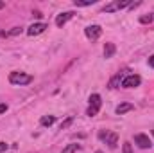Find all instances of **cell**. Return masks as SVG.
<instances>
[{"mask_svg": "<svg viewBox=\"0 0 154 153\" xmlns=\"http://www.w3.org/2000/svg\"><path fill=\"white\" fill-rule=\"evenodd\" d=\"M77 150H79V144H68V146H66L61 153H75Z\"/></svg>", "mask_w": 154, "mask_h": 153, "instance_id": "16", "label": "cell"}, {"mask_svg": "<svg viewBox=\"0 0 154 153\" xmlns=\"http://www.w3.org/2000/svg\"><path fill=\"white\" fill-rule=\"evenodd\" d=\"M106 144H108L111 150H115L116 144H118V135L113 133V132H111V133H108V137H106Z\"/></svg>", "mask_w": 154, "mask_h": 153, "instance_id": "9", "label": "cell"}, {"mask_svg": "<svg viewBox=\"0 0 154 153\" xmlns=\"http://www.w3.org/2000/svg\"><path fill=\"white\" fill-rule=\"evenodd\" d=\"M4 112H7V105H0V114H4Z\"/></svg>", "mask_w": 154, "mask_h": 153, "instance_id": "22", "label": "cell"}, {"mask_svg": "<svg viewBox=\"0 0 154 153\" xmlns=\"http://www.w3.org/2000/svg\"><path fill=\"white\" fill-rule=\"evenodd\" d=\"M9 81L13 85H29L32 81V76L25 74V72H11L9 74Z\"/></svg>", "mask_w": 154, "mask_h": 153, "instance_id": "1", "label": "cell"}, {"mask_svg": "<svg viewBox=\"0 0 154 153\" xmlns=\"http://www.w3.org/2000/svg\"><path fill=\"white\" fill-rule=\"evenodd\" d=\"M140 83H142V79H140V76H136V74H129V76H125L122 79V86L124 88H134Z\"/></svg>", "mask_w": 154, "mask_h": 153, "instance_id": "4", "label": "cell"}, {"mask_svg": "<svg viewBox=\"0 0 154 153\" xmlns=\"http://www.w3.org/2000/svg\"><path fill=\"white\" fill-rule=\"evenodd\" d=\"M72 121H74V119H72V117H68V119H66L65 122H61V130H65V128H68V126L72 124Z\"/></svg>", "mask_w": 154, "mask_h": 153, "instance_id": "19", "label": "cell"}, {"mask_svg": "<svg viewBox=\"0 0 154 153\" xmlns=\"http://www.w3.org/2000/svg\"><path fill=\"white\" fill-rule=\"evenodd\" d=\"M115 52H116L115 43H106V45H104V58H113Z\"/></svg>", "mask_w": 154, "mask_h": 153, "instance_id": "11", "label": "cell"}, {"mask_svg": "<svg viewBox=\"0 0 154 153\" xmlns=\"http://www.w3.org/2000/svg\"><path fill=\"white\" fill-rule=\"evenodd\" d=\"M152 135H154V130H152Z\"/></svg>", "mask_w": 154, "mask_h": 153, "instance_id": "26", "label": "cell"}, {"mask_svg": "<svg viewBox=\"0 0 154 153\" xmlns=\"http://www.w3.org/2000/svg\"><path fill=\"white\" fill-rule=\"evenodd\" d=\"M39 122H41L43 126H52V124L56 122V117H54V115H43V117L39 119Z\"/></svg>", "mask_w": 154, "mask_h": 153, "instance_id": "12", "label": "cell"}, {"mask_svg": "<svg viewBox=\"0 0 154 153\" xmlns=\"http://www.w3.org/2000/svg\"><path fill=\"white\" fill-rule=\"evenodd\" d=\"M22 31H23V27H13V29H11L7 34H9V36H16V34H20Z\"/></svg>", "mask_w": 154, "mask_h": 153, "instance_id": "18", "label": "cell"}, {"mask_svg": "<svg viewBox=\"0 0 154 153\" xmlns=\"http://www.w3.org/2000/svg\"><path fill=\"white\" fill-rule=\"evenodd\" d=\"M108 133H109V132H100V133H99V137H100L102 141H106V137H108Z\"/></svg>", "mask_w": 154, "mask_h": 153, "instance_id": "21", "label": "cell"}, {"mask_svg": "<svg viewBox=\"0 0 154 153\" xmlns=\"http://www.w3.org/2000/svg\"><path fill=\"white\" fill-rule=\"evenodd\" d=\"M140 22L142 24H151V22H154V13H151V15H142L140 16Z\"/></svg>", "mask_w": 154, "mask_h": 153, "instance_id": "15", "label": "cell"}, {"mask_svg": "<svg viewBox=\"0 0 154 153\" xmlns=\"http://www.w3.org/2000/svg\"><path fill=\"white\" fill-rule=\"evenodd\" d=\"M74 15H75L74 11H66V13L57 15V18H56V25H57V27H63L68 20H72V18H74Z\"/></svg>", "mask_w": 154, "mask_h": 153, "instance_id": "7", "label": "cell"}, {"mask_svg": "<svg viewBox=\"0 0 154 153\" xmlns=\"http://www.w3.org/2000/svg\"><path fill=\"white\" fill-rule=\"evenodd\" d=\"M4 5H5V4H4V2H0V9H2V7H4Z\"/></svg>", "mask_w": 154, "mask_h": 153, "instance_id": "24", "label": "cell"}, {"mask_svg": "<svg viewBox=\"0 0 154 153\" xmlns=\"http://www.w3.org/2000/svg\"><path fill=\"white\" fill-rule=\"evenodd\" d=\"M45 29H47V24L38 22V24H32V25L27 29V34H29V36H38V34H41Z\"/></svg>", "mask_w": 154, "mask_h": 153, "instance_id": "8", "label": "cell"}, {"mask_svg": "<svg viewBox=\"0 0 154 153\" xmlns=\"http://www.w3.org/2000/svg\"><path fill=\"white\" fill-rule=\"evenodd\" d=\"M122 151L124 153H133V146H131V142H124V144H122Z\"/></svg>", "mask_w": 154, "mask_h": 153, "instance_id": "17", "label": "cell"}, {"mask_svg": "<svg viewBox=\"0 0 154 153\" xmlns=\"http://www.w3.org/2000/svg\"><path fill=\"white\" fill-rule=\"evenodd\" d=\"M134 142H136L142 150H147V148H151V146H152V142H151L149 135H145V133H136V135H134Z\"/></svg>", "mask_w": 154, "mask_h": 153, "instance_id": "6", "label": "cell"}, {"mask_svg": "<svg viewBox=\"0 0 154 153\" xmlns=\"http://www.w3.org/2000/svg\"><path fill=\"white\" fill-rule=\"evenodd\" d=\"M122 74H116L111 81H109V88H118V85H122Z\"/></svg>", "mask_w": 154, "mask_h": 153, "instance_id": "13", "label": "cell"}, {"mask_svg": "<svg viewBox=\"0 0 154 153\" xmlns=\"http://www.w3.org/2000/svg\"><path fill=\"white\" fill-rule=\"evenodd\" d=\"M127 5H131L129 0H115V2H111V4H106L104 11H106V13H115V11H120V9H124V7H127Z\"/></svg>", "mask_w": 154, "mask_h": 153, "instance_id": "3", "label": "cell"}, {"mask_svg": "<svg viewBox=\"0 0 154 153\" xmlns=\"http://www.w3.org/2000/svg\"><path fill=\"white\" fill-rule=\"evenodd\" d=\"M95 153H102V151H95Z\"/></svg>", "mask_w": 154, "mask_h": 153, "instance_id": "25", "label": "cell"}, {"mask_svg": "<svg viewBox=\"0 0 154 153\" xmlns=\"http://www.w3.org/2000/svg\"><path fill=\"white\" fill-rule=\"evenodd\" d=\"M84 34H86V38H90V40H99L100 34H102V29H100V25H88L84 29Z\"/></svg>", "mask_w": 154, "mask_h": 153, "instance_id": "5", "label": "cell"}, {"mask_svg": "<svg viewBox=\"0 0 154 153\" xmlns=\"http://www.w3.org/2000/svg\"><path fill=\"white\" fill-rule=\"evenodd\" d=\"M74 4L77 7H86V5H93L95 0H74Z\"/></svg>", "mask_w": 154, "mask_h": 153, "instance_id": "14", "label": "cell"}, {"mask_svg": "<svg viewBox=\"0 0 154 153\" xmlns=\"http://www.w3.org/2000/svg\"><path fill=\"white\" fill-rule=\"evenodd\" d=\"M99 110H100V96L99 94H91L90 96V106L86 110V115L93 117V115L99 114Z\"/></svg>", "mask_w": 154, "mask_h": 153, "instance_id": "2", "label": "cell"}, {"mask_svg": "<svg viewBox=\"0 0 154 153\" xmlns=\"http://www.w3.org/2000/svg\"><path fill=\"white\" fill-rule=\"evenodd\" d=\"M134 106L131 105V103H122V105H118L116 106V114L118 115H122V114H127V112H131Z\"/></svg>", "mask_w": 154, "mask_h": 153, "instance_id": "10", "label": "cell"}, {"mask_svg": "<svg viewBox=\"0 0 154 153\" xmlns=\"http://www.w3.org/2000/svg\"><path fill=\"white\" fill-rule=\"evenodd\" d=\"M5 150H7V144L0 141V153H4V151H5Z\"/></svg>", "mask_w": 154, "mask_h": 153, "instance_id": "20", "label": "cell"}, {"mask_svg": "<svg viewBox=\"0 0 154 153\" xmlns=\"http://www.w3.org/2000/svg\"><path fill=\"white\" fill-rule=\"evenodd\" d=\"M149 65H151V67L154 69V54L151 56V58H149Z\"/></svg>", "mask_w": 154, "mask_h": 153, "instance_id": "23", "label": "cell"}]
</instances>
